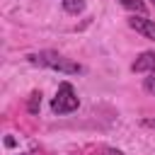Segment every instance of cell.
<instances>
[{
  "mask_svg": "<svg viewBox=\"0 0 155 155\" xmlns=\"http://www.w3.org/2000/svg\"><path fill=\"white\" fill-rule=\"evenodd\" d=\"M29 63L44 65V68H51V70H58L63 75H80V73H85V68L78 61H70V58H65L58 51H39V53H31L29 56Z\"/></svg>",
  "mask_w": 155,
  "mask_h": 155,
  "instance_id": "6da1fadb",
  "label": "cell"
},
{
  "mask_svg": "<svg viewBox=\"0 0 155 155\" xmlns=\"http://www.w3.org/2000/svg\"><path fill=\"white\" fill-rule=\"evenodd\" d=\"M78 107H80V99H78L75 87H73L70 82H61V85H58V92H56V97H53V102H51V109H53L56 114H70V111H75Z\"/></svg>",
  "mask_w": 155,
  "mask_h": 155,
  "instance_id": "7a4b0ae2",
  "label": "cell"
},
{
  "mask_svg": "<svg viewBox=\"0 0 155 155\" xmlns=\"http://www.w3.org/2000/svg\"><path fill=\"white\" fill-rule=\"evenodd\" d=\"M128 27L136 29L138 34H143L145 39L155 41V19H148L145 15H133V17L128 19Z\"/></svg>",
  "mask_w": 155,
  "mask_h": 155,
  "instance_id": "3957f363",
  "label": "cell"
},
{
  "mask_svg": "<svg viewBox=\"0 0 155 155\" xmlns=\"http://www.w3.org/2000/svg\"><path fill=\"white\" fill-rule=\"evenodd\" d=\"M133 73H155V51H143L133 65H131Z\"/></svg>",
  "mask_w": 155,
  "mask_h": 155,
  "instance_id": "277c9868",
  "label": "cell"
},
{
  "mask_svg": "<svg viewBox=\"0 0 155 155\" xmlns=\"http://www.w3.org/2000/svg\"><path fill=\"white\" fill-rule=\"evenodd\" d=\"M119 5L126 7V10H131V12H136V15H145L148 12V5L143 0H119Z\"/></svg>",
  "mask_w": 155,
  "mask_h": 155,
  "instance_id": "5b68a950",
  "label": "cell"
},
{
  "mask_svg": "<svg viewBox=\"0 0 155 155\" xmlns=\"http://www.w3.org/2000/svg\"><path fill=\"white\" fill-rule=\"evenodd\" d=\"M61 5L68 15H80L85 10V0H61Z\"/></svg>",
  "mask_w": 155,
  "mask_h": 155,
  "instance_id": "8992f818",
  "label": "cell"
},
{
  "mask_svg": "<svg viewBox=\"0 0 155 155\" xmlns=\"http://www.w3.org/2000/svg\"><path fill=\"white\" fill-rule=\"evenodd\" d=\"M39 107H41V92H39V90H34V92L29 94L27 109H29V114H36V111H39Z\"/></svg>",
  "mask_w": 155,
  "mask_h": 155,
  "instance_id": "52a82bcc",
  "label": "cell"
},
{
  "mask_svg": "<svg viewBox=\"0 0 155 155\" xmlns=\"http://www.w3.org/2000/svg\"><path fill=\"white\" fill-rule=\"evenodd\" d=\"M143 90H145V92H150V94H155V73H153L150 78H145V80H143Z\"/></svg>",
  "mask_w": 155,
  "mask_h": 155,
  "instance_id": "ba28073f",
  "label": "cell"
},
{
  "mask_svg": "<svg viewBox=\"0 0 155 155\" xmlns=\"http://www.w3.org/2000/svg\"><path fill=\"white\" fill-rule=\"evenodd\" d=\"M143 126H148V128H155V119H143Z\"/></svg>",
  "mask_w": 155,
  "mask_h": 155,
  "instance_id": "9c48e42d",
  "label": "cell"
},
{
  "mask_svg": "<svg viewBox=\"0 0 155 155\" xmlns=\"http://www.w3.org/2000/svg\"><path fill=\"white\" fill-rule=\"evenodd\" d=\"M150 2H153V5H155V0H150Z\"/></svg>",
  "mask_w": 155,
  "mask_h": 155,
  "instance_id": "30bf717a",
  "label": "cell"
}]
</instances>
